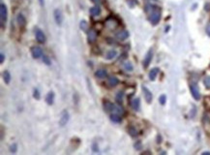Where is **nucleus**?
I'll return each instance as SVG.
<instances>
[{
  "label": "nucleus",
  "instance_id": "nucleus-1",
  "mask_svg": "<svg viewBox=\"0 0 210 155\" xmlns=\"http://www.w3.org/2000/svg\"><path fill=\"white\" fill-rule=\"evenodd\" d=\"M145 12L148 15V20L153 25H156L161 20V8L158 6L147 4L145 6Z\"/></svg>",
  "mask_w": 210,
  "mask_h": 155
},
{
  "label": "nucleus",
  "instance_id": "nucleus-2",
  "mask_svg": "<svg viewBox=\"0 0 210 155\" xmlns=\"http://www.w3.org/2000/svg\"><path fill=\"white\" fill-rule=\"evenodd\" d=\"M118 20L115 19V17H108V19L106 20V22H105V26H106L108 30H114L115 28L118 26Z\"/></svg>",
  "mask_w": 210,
  "mask_h": 155
},
{
  "label": "nucleus",
  "instance_id": "nucleus-3",
  "mask_svg": "<svg viewBox=\"0 0 210 155\" xmlns=\"http://www.w3.org/2000/svg\"><path fill=\"white\" fill-rule=\"evenodd\" d=\"M0 19H1V25L3 27L7 22V8L4 3L0 4Z\"/></svg>",
  "mask_w": 210,
  "mask_h": 155
},
{
  "label": "nucleus",
  "instance_id": "nucleus-4",
  "mask_svg": "<svg viewBox=\"0 0 210 155\" xmlns=\"http://www.w3.org/2000/svg\"><path fill=\"white\" fill-rule=\"evenodd\" d=\"M190 90L192 93V96H193L196 100H199L201 99V92H199L198 86L197 85V83H193L190 84Z\"/></svg>",
  "mask_w": 210,
  "mask_h": 155
},
{
  "label": "nucleus",
  "instance_id": "nucleus-5",
  "mask_svg": "<svg viewBox=\"0 0 210 155\" xmlns=\"http://www.w3.org/2000/svg\"><path fill=\"white\" fill-rule=\"evenodd\" d=\"M87 39L89 44L95 43L97 40V31L95 29H89L87 31Z\"/></svg>",
  "mask_w": 210,
  "mask_h": 155
},
{
  "label": "nucleus",
  "instance_id": "nucleus-6",
  "mask_svg": "<svg viewBox=\"0 0 210 155\" xmlns=\"http://www.w3.org/2000/svg\"><path fill=\"white\" fill-rule=\"evenodd\" d=\"M35 36H36L37 41L39 42L40 44H44L45 42V35L44 34V32L39 28H36L35 29Z\"/></svg>",
  "mask_w": 210,
  "mask_h": 155
},
{
  "label": "nucleus",
  "instance_id": "nucleus-7",
  "mask_svg": "<svg viewBox=\"0 0 210 155\" xmlns=\"http://www.w3.org/2000/svg\"><path fill=\"white\" fill-rule=\"evenodd\" d=\"M31 54H32L33 58H40L42 55H43V51H42V49L40 47H38V46H35V47H32L31 48Z\"/></svg>",
  "mask_w": 210,
  "mask_h": 155
},
{
  "label": "nucleus",
  "instance_id": "nucleus-8",
  "mask_svg": "<svg viewBox=\"0 0 210 155\" xmlns=\"http://www.w3.org/2000/svg\"><path fill=\"white\" fill-rule=\"evenodd\" d=\"M53 16H54L55 22H56L58 25H61L62 22H63V14L61 12V10L55 9L54 12H53Z\"/></svg>",
  "mask_w": 210,
  "mask_h": 155
},
{
  "label": "nucleus",
  "instance_id": "nucleus-9",
  "mask_svg": "<svg viewBox=\"0 0 210 155\" xmlns=\"http://www.w3.org/2000/svg\"><path fill=\"white\" fill-rule=\"evenodd\" d=\"M69 121V112L67 111H63L61 112V116H60V119H59V124L60 126H65L66 124L68 123Z\"/></svg>",
  "mask_w": 210,
  "mask_h": 155
},
{
  "label": "nucleus",
  "instance_id": "nucleus-10",
  "mask_svg": "<svg viewBox=\"0 0 210 155\" xmlns=\"http://www.w3.org/2000/svg\"><path fill=\"white\" fill-rule=\"evenodd\" d=\"M152 57H153V51H152V49H150V50L147 51V54H146V55H145L144 60H143V67H144V68H147V67L149 66L150 62H151V60H152Z\"/></svg>",
  "mask_w": 210,
  "mask_h": 155
},
{
  "label": "nucleus",
  "instance_id": "nucleus-11",
  "mask_svg": "<svg viewBox=\"0 0 210 155\" xmlns=\"http://www.w3.org/2000/svg\"><path fill=\"white\" fill-rule=\"evenodd\" d=\"M142 91H143V95H144V98H145L146 102H147L148 104H150L152 102V99H153L151 91H150L146 86H142Z\"/></svg>",
  "mask_w": 210,
  "mask_h": 155
},
{
  "label": "nucleus",
  "instance_id": "nucleus-12",
  "mask_svg": "<svg viewBox=\"0 0 210 155\" xmlns=\"http://www.w3.org/2000/svg\"><path fill=\"white\" fill-rule=\"evenodd\" d=\"M128 37H129V32L127 30H120L115 34V38L120 41H123L125 39H127Z\"/></svg>",
  "mask_w": 210,
  "mask_h": 155
},
{
  "label": "nucleus",
  "instance_id": "nucleus-13",
  "mask_svg": "<svg viewBox=\"0 0 210 155\" xmlns=\"http://www.w3.org/2000/svg\"><path fill=\"white\" fill-rule=\"evenodd\" d=\"M131 107L133 108L134 111H136V112L139 111V109H141V101H139V98H135V99L132 100Z\"/></svg>",
  "mask_w": 210,
  "mask_h": 155
},
{
  "label": "nucleus",
  "instance_id": "nucleus-14",
  "mask_svg": "<svg viewBox=\"0 0 210 155\" xmlns=\"http://www.w3.org/2000/svg\"><path fill=\"white\" fill-rule=\"evenodd\" d=\"M17 22L19 23V25L20 27H24L26 25V19L25 17H24L22 14H19V15H17Z\"/></svg>",
  "mask_w": 210,
  "mask_h": 155
},
{
  "label": "nucleus",
  "instance_id": "nucleus-15",
  "mask_svg": "<svg viewBox=\"0 0 210 155\" xmlns=\"http://www.w3.org/2000/svg\"><path fill=\"white\" fill-rule=\"evenodd\" d=\"M111 112H113V114H117L122 115V114H124L125 111H124V109L121 107V106L113 104V111H111Z\"/></svg>",
  "mask_w": 210,
  "mask_h": 155
},
{
  "label": "nucleus",
  "instance_id": "nucleus-16",
  "mask_svg": "<svg viewBox=\"0 0 210 155\" xmlns=\"http://www.w3.org/2000/svg\"><path fill=\"white\" fill-rule=\"evenodd\" d=\"M108 76V72L105 69H99L95 72V77L99 78V79H104Z\"/></svg>",
  "mask_w": 210,
  "mask_h": 155
},
{
  "label": "nucleus",
  "instance_id": "nucleus-17",
  "mask_svg": "<svg viewBox=\"0 0 210 155\" xmlns=\"http://www.w3.org/2000/svg\"><path fill=\"white\" fill-rule=\"evenodd\" d=\"M53 101H54V93L52 91H50L47 94V96H45V102H47L48 105H52Z\"/></svg>",
  "mask_w": 210,
  "mask_h": 155
},
{
  "label": "nucleus",
  "instance_id": "nucleus-18",
  "mask_svg": "<svg viewBox=\"0 0 210 155\" xmlns=\"http://www.w3.org/2000/svg\"><path fill=\"white\" fill-rule=\"evenodd\" d=\"M89 12H90V14H91V15H92L93 17L99 16L100 14H101V8H100V6L97 5V6L92 7V8H90Z\"/></svg>",
  "mask_w": 210,
  "mask_h": 155
},
{
  "label": "nucleus",
  "instance_id": "nucleus-19",
  "mask_svg": "<svg viewBox=\"0 0 210 155\" xmlns=\"http://www.w3.org/2000/svg\"><path fill=\"white\" fill-rule=\"evenodd\" d=\"M113 108V104L110 101H105L104 102V110L106 112H111Z\"/></svg>",
  "mask_w": 210,
  "mask_h": 155
},
{
  "label": "nucleus",
  "instance_id": "nucleus-20",
  "mask_svg": "<svg viewBox=\"0 0 210 155\" xmlns=\"http://www.w3.org/2000/svg\"><path fill=\"white\" fill-rule=\"evenodd\" d=\"M118 83H119V80H118V79L116 77H114V76H111L108 78V84H110V86L111 87H113V86H116Z\"/></svg>",
  "mask_w": 210,
  "mask_h": 155
},
{
  "label": "nucleus",
  "instance_id": "nucleus-21",
  "mask_svg": "<svg viewBox=\"0 0 210 155\" xmlns=\"http://www.w3.org/2000/svg\"><path fill=\"white\" fill-rule=\"evenodd\" d=\"M116 55H117V51H115V50H110V51H108L107 52L106 59H108V60H111V59H113L114 57H116Z\"/></svg>",
  "mask_w": 210,
  "mask_h": 155
},
{
  "label": "nucleus",
  "instance_id": "nucleus-22",
  "mask_svg": "<svg viewBox=\"0 0 210 155\" xmlns=\"http://www.w3.org/2000/svg\"><path fill=\"white\" fill-rule=\"evenodd\" d=\"M110 120L114 123H120L122 121V117L120 114H110Z\"/></svg>",
  "mask_w": 210,
  "mask_h": 155
},
{
  "label": "nucleus",
  "instance_id": "nucleus-23",
  "mask_svg": "<svg viewBox=\"0 0 210 155\" xmlns=\"http://www.w3.org/2000/svg\"><path fill=\"white\" fill-rule=\"evenodd\" d=\"M158 73H159V68H153L151 71L149 72V75H148L150 80H155L157 75H158Z\"/></svg>",
  "mask_w": 210,
  "mask_h": 155
},
{
  "label": "nucleus",
  "instance_id": "nucleus-24",
  "mask_svg": "<svg viewBox=\"0 0 210 155\" xmlns=\"http://www.w3.org/2000/svg\"><path fill=\"white\" fill-rule=\"evenodd\" d=\"M11 74H10L9 71H4L3 72V80H4V82L6 84H9L10 82H11Z\"/></svg>",
  "mask_w": 210,
  "mask_h": 155
},
{
  "label": "nucleus",
  "instance_id": "nucleus-25",
  "mask_svg": "<svg viewBox=\"0 0 210 155\" xmlns=\"http://www.w3.org/2000/svg\"><path fill=\"white\" fill-rule=\"evenodd\" d=\"M128 133L131 137H133V138H135V137L139 135L138 130H136V128H135L134 126H130V127L128 128Z\"/></svg>",
  "mask_w": 210,
  "mask_h": 155
},
{
  "label": "nucleus",
  "instance_id": "nucleus-26",
  "mask_svg": "<svg viewBox=\"0 0 210 155\" xmlns=\"http://www.w3.org/2000/svg\"><path fill=\"white\" fill-rule=\"evenodd\" d=\"M124 69L128 72H132L133 70H134V66H133V64L130 61H128L124 64Z\"/></svg>",
  "mask_w": 210,
  "mask_h": 155
},
{
  "label": "nucleus",
  "instance_id": "nucleus-27",
  "mask_svg": "<svg viewBox=\"0 0 210 155\" xmlns=\"http://www.w3.org/2000/svg\"><path fill=\"white\" fill-rule=\"evenodd\" d=\"M123 97H124V93L121 92V91L116 94V101L118 104H122V102H123Z\"/></svg>",
  "mask_w": 210,
  "mask_h": 155
},
{
  "label": "nucleus",
  "instance_id": "nucleus-28",
  "mask_svg": "<svg viewBox=\"0 0 210 155\" xmlns=\"http://www.w3.org/2000/svg\"><path fill=\"white\" fill-rule=\"evenodd\" d=\"M204 84L205 85L206 88L210 89V76H207V77L204 78Z\"/></svg>",
  "mask_w": 210,
  "mask_h": 155
},
{
  "label": "nucleus",
  "instance_id": "nucleus-29",
  "mask_svg": "<svg viewBox=\"0 0 210 155\" xmlns=\"http://www.w3.org/2000/svg\"><path fill=\"white\" fill-rule=\"evenodd\" d=\"M80 28L84 31H88V23H87L85 20H82V22H80Z\"/></svg>",
  "mask_w": 210,
  "mask_h": 155
},
{
  "label": "nucleus",
  "instance_id": "nucleus-30",
  "mask_svg": "<svg viewBox=\"0 0 210 155\" xmlns=\"http://www.w3.org/2000/svg\"><path fill=\"white\" fill-rule=\"evenodd\" d=\"M33 97L35 98V99H37V100H39L40 98H41L40 92H39V90H38V89H34V91H33Z\"/></svg>",
  "mask_w": 210,
  "mask_h": 155
},
{
  "label": "nucleus",
  "instance_id": "nucleus-31",
  "mask_svg": "<svg viewBox=\"0 0 210 155\" xmlns=\"http://www.w3.org/2000/svg\"><path fill=\"white\" fill-rule=\"evenodd\" d=\"M159 101H160V104H161V105H165L166 101H167L166 95H161L160 98H159Z\"/></svg>",
  "mask_w": 210,
  "mask_h": 155
},
{
  "label": "nucleus",
  "instance_id": "nucleus-32",
  "mask_svg": "<svg viewBox=\"0 0 210 155\" xmlns=\"http://www.w3.org/2000/svg\"><path fill=\"white\" fill-rule=\"evenodd\" d=\"M17 150V144H16V143H14V144H12L11 146H10V151H11V152L16 153Z\"/></svg>",
  "mask_w": 210,
  "mask_h": 155
},
{
  "label": "nucleus",
  "instance_id": "nucleus-33",
  "mask_svg": "<svg viewBox=\"0 0 210 155\" xmlns=\"http://www.w3.org/2000/svg\"><path fill=\"white\" fill-rule=\"evenodd\" d=\"M141 147H142V146H141V142H136V143H135V148H136V150H141Z\"/></svg>",
  "mask_w": 210,
  "mask_h": 155
},
{
  "label": "nucleus",
  "instance_id": "nucleus-34",
  "mask_svg": "<svg viewBox=\"0 0 210 155\" xmlns=\"http://www.w3.org/2000/svg\"><path fill=\"white\" fill-rule=\"evenodd\" d=\"M43 61L47 65H51V60H50V58L48 57V56H45L44 55V58H43Z\"/></svg>",
  "mask_w": 210,
  "mask_h": 155
},
{
  "label": "nucleus",
  "instance_id": "nucleus-35",
  "mask_svg": "<svg viewBox=\"0 0 210 155\" xmlns=\"http://www.w3.org/2000/svg\"><path fill=\"white\" fill-rule=\"evenodd\" d=\"M4 59H5L4 54H3V52H1V54H0V63H3V62H4Z\"/></svg>",
  "mask_w": 210,
  "mask_h": 155
},
{
  "label": "nucleus",
  "instance_id": "nucleus-36",
  "mask_svg": "<svg viewBox=\"0 0 210 155\" xmlns=\"http://www.w3.org/2000/svg\"><path fill=\"white\" fill-rule=\"evenodd\" d=\"M92 1H93L94 3H96L97 5H100L101 3H102V0H92Z\"/></svg>",
  "mask_w": 210,
  "mask_h": 155
},
{
  "label": "nucleus",
  "instance_id": "nucleus-37",
  "mask_svg": "<svg viewBox=\"0 0 210 155\" xmlns=\"http://www.w3.org/2000/svg\"><path fill=\"white\" fill-rule=\"evenodd\" d=\"M206 33H207L210 36V24H208L207 27H206Z\"/></svg>",
  "mask_w": 210,
  "mask_h": 155
},
{
  "label": "nucleus",
  "instance_id": "nucleus-38",
  "mask_svg": "<svg viewBox=\"0 0 210 155\" xmlns=\"http://www.w3.org/2000/svg\"><path fill=\"white\" fill-rule=\"evenodd\" d=\"M39 2H40V5L42 7H44V4H45V0H39Z\"/></svg>",
  "mask_w": 210,
  "mask_h": 155
},
{
  "label": "nucleus",
  "instance_id": "nucleus-39",
  "mask_svg": "<svg viewBox=\"0 0 210 155\" xmlns=\"http://www.w3.org/2000/svg\"><path fill=\"white\" fill-rule=\"evenodd\" d=\"M202 154H210V152H204Z\"/></svg>",
  "mask_w": 210,
  "mask_h": 155
}]
</instances>
